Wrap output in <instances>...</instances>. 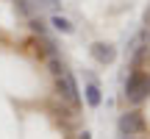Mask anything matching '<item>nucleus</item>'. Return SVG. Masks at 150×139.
I'll use <instances>...</instances> for the list:
<instances>
[{
  "mask_svg": "<svg viewBox=\"0 0 150 139\" xmlns=\"http://www.w3.org/2000/svg\"><path fill=\"white\" fill-rule=\"evenodd\" d=\"M14 3H17V11H20L22 17H28V20L33 17V9H31V3H28V0H14Z\"/></svg>",
  "mask_w": 150,
  "mask_h": 139,
  "instance_id": "9",
  "label": "nucleus"
},
{
  "mask_svg": "<svg viewBox=\"0 0 150 139\" xmlns=\"http://www.w3.org/2000/svg\"><path fill=\"white\" fill-rule=\"evenodd\" d=\"M56 95H59L67 106H72V109L81 106V89H78V84H75L72 72H61L59 78H56Z\"/></svg>",
  "mask_w": 150,
  "mask_h": 139,
  "instance_id": "3",
  "label": "nucleus"
},
{
  "mask_svg": "<svg viewBox=\"0 0 150 139\" xmlns=\"http://www.w3.org/2000/svg\"><path fill=\"white\" fill-rule=\"evenodd\" d=\"M89 53L97 64H114V59H117V48L108 45V42H95L89 48Z\"/></svg>",
  "mask_w": 150,
  "mask_h": 139,
  "instance_id": "4",
  "label": "nucleus"
},
{
  "mask_svg": "<svg viewBox=\"0 0 150 139\" xmlns=\"http://www.w3.org/2000/svg\"><path fill=\"white\" fill-rule=\"evenodd\" d=\"M145 64L150 67V48H147V53H145Z\"/></svg>",
  "mask_w": 150,
  "mask_h": 139,
  "instance_id": "11",
  "label": "nucleus"
},
{
  "mask_svg": "<svg viewBox=\"0 0 150 139\" xmlns=\"http://www.w3.org/2000/svg\"><path fill=\"white\" fill-rule=\"evenodd\" d=\"M28 28H31V33H36V36H47V25H45L42 20H36V17L28 20Z\"/></svg>",
  "mask_w": 150,
  "mask_h": 139,
  "instance_id": "8",
  "label": "nucleus"
},
{
  "mask_svg": "<svg viewBox=\"0 0 150 139\" xmlns=\"http://www.w3.org/2000/svg\"><path fill=\"white\" fill-rule=\"evenodd\" d=\"M50 25H53L56 31H61V33H72L75 31V25L67 20V17H61V14H53V17H50Z\"/></svg>",
  "mask_w": 150,
  "mask_h": 139,
  "instance_id": "6",
  "label": "nucleus"
},
{
  "mask_svg": "<svg viewBox=\"0 0 150 139\" xmlns=\"http://www.w3.org/2000/svg\"><path fill=\"white\" fill-rule=\"evenodd\" d=\"M47 70H50V75H53V78H59L61 72H67L64 61H61L59 56H50V59H47Z\"/></svg>",
  "mask_w": 150,
  "mask_h": 139,
  "instance_id": "7",
  "label": "nucleus"
},
{
  "mask_svg": "<svg viewBox=\"0 0 150 139\" xmlns=\"http://www.w3.org/2000/svg\"><path fill=\"white\" fill-rule=\"evenodd\" d=\"M120 139H139V136H120Z\"/></svg>",
  "mask_w": 150,
  "mask_h": 139,
  "instance_id": "12",
  "label": "nucleus"
},
{
  "mask_svg": "<svg viewBox=\"0 0 150 139\" xmlns=\"http://www.w3.org/2000/svg\"><path fill=\"white\" fill-rule=\"evenodd\" d=\"M117 131H120V136H142V134H147L145 111H142L139 106H134V109H128L125 114H120Z\"/></svg>",
  "mask_w": 150,
  "mask_h": 139,
  "instance_id": "2",
  "label": "nucleus"
},
{
  "mask_svg": "<svg viewBox=\"0 0 150 139\" xmlns=\"http://www.w3.org/2000/svg\"><path fill=\"white\" fill-rule=\"evenodd\" d=\"M147 42H150V33H147Z\"/></svg>",
  "mask_w": 150,
  "mask_h": 139,
  "instance_id": "13",
  "label": "nucleus"
},
{
  "mask_svg": "<svg viewBox=\"0 0 150 139\" xmlns=\"http://www.w3.org/2000/svg\"><path fill=\"white\" fill-rule=\"evenodd\" d=\"M83 97H86V103H89V109H97L103 103V92H100V86H97V81H89V84L83 86Z\"/></svg>",
  "mask_w": 150,
  "mask_h": 139,
  "instance_id": "5",
  "label": "nucleus"
},
{
  "mask_svg": "<svg viewBox=\"0 0 150 139\" xmlns=\"http://www.w3.org/2000/svg\"><path fill=\"white\" fill-rule=\"evenodd\" d=\"M78 139H92V131H86V128H83V131L78 134Z\"/></svg>",
  "mask_w": 150,
  "mask_h": 139,
  "instance_id": "10",
  "label": "nucleus"
},
{
  "mask_svg": "<svg viewBox=\"0 0 150 139\" xmlns=\"http://www.w3.org/2000/svg\"><path fill=\"white\" fill-rule=\"evenodd\" d=\"M147 97H150V72L131 70V75L125 78V100L131 106H142Z\"/></svg>",
  "mask_w": 150,
  "mask_h": 139,
  "instance_id": "1",
  "label": "nucleus"
}]
</instances>
